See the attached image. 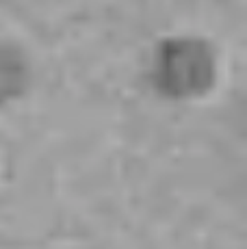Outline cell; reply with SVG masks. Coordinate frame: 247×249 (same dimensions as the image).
<instances>
[]
</instances>
